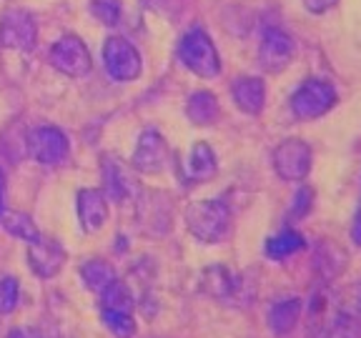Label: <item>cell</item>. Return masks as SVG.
Listing matches in <instances>:
<instances>
[{"mask_svg":"<svg viewBox=\"0 0 361 338\" xmlns=\"http://www.w3.org/2000/svg\"><path fill=\"white\" fill-rule=\"evenodd\" d=\"M301 3H304V8L309 13H314V15H322V13L331 11L338 0H301Z\"/></svg>","mask_w":361,"mask_h":338,"instance_id":"cell-28","label":"cell"},{"mask_svg":"<svg viewBox=\"0 0 361 338\" xmlns=\"http://www.w3.org/2000/svg\"><path fill=\"white\" fill-rule=\"evenodd\" d=\"M221 115V106L211 90H193L186 101V118L193 125H214Z\"/></svg>","mask_w":361,"mask_h":338,"instance_id":"cell-17","label":"cell"},{"mask_svg":"<svg viewBox=\"0 0 361 338\" xmlns=\"http://www.w3.org/2000/svg\"><path fill=\"white\" fill-rule=\"evenodd\" d=\"M6 213V175L0 170V215Z\"/></svg>","mask_w":361,"mask_h":338,"instance_id":"cell-31","label":"cell"},{"mask_svg":"<svg viewBox=\"0 0 361 338\" xmlns=\"http://www.w3.org/2000/svg\"><path fill=\"white\" fill-rule=\"evenodd\" d=\"M75 211H78V223L85 233L101 231L108 220V201L98 188H83L75 196Z\"/></svg>","mask_w":361,"mask_h":338,"instance_id":"cell-13","label":"cell"},{"mask_svg":"<svg viewBox=\"0 0 361 338\" xmlns=\"http://www.w3.org/2000/svg\"><path fill=\"white\" fill-rule=\"evenodd\" d=\"M28 265L38 278H56L66 265V248L51 238L38 236L28 243Z\"/></svg>","mask_w":361,"mask_h":338,"instance_id":"cell-11","label":"cell"},{"mask_svg":"<svg viewBox=\"0 0 361 338\" xmlns=\"http://www.w3.org/2000/svg\"><path fill=\"white\" fill-rule=\"evenodd\" d=\"M103 196L106 201L113 203H123L128 201L130 196V178L126 173V168L113 161V158H106L103 161Z\"/></svg>","mask_w":361,"mask_h":338,"instance_id":"cell-18","label":"cell"},{"mask_svg":"<svg viewBox=\"0 0 361 338\" xmlns=\"http://www.w3.org/2000/svg\"><path fill=\"white\" fill-rule=\"evenodd\" d=\"M293 56H296V43L286 30L271 25L261 35L259 45V65L266 73H281L291 65Z\"/></svg>","mask_w":361,"mask_h":338,"instance_id":"cell-8","label":"cell"},{"mask_svg":"<svg viewBox=\"0 0 361 338\" xmlns=\"http://www.w3.org/2000/svg\"><path fill=\"white\" fill-rule=\"evenodd\" d=\"M311 208H314V188L301 186L299 191H296V196H293L291 215H296V218H304V215H309Z\"/></svg>","mask_w":361,"mask_h":338,"instance_id":"cell-27","label":"cell"},{"mask_svg":"<svg viewBox=\"0 0 361 338\" xmlns=\"http://www.w3.org/2000/svg\"><path fill=\"white\" fill-rule=\"evenodd\" d=\"M231 98L246 115H259L266 106V83L256 75H238L231 83Z\"/></svg>","mask_w":361,"mask_h":338,"instance_id":"cell-14","label":"cell"},{"mask_svg":"<svg viewBox=\"0 0 361 338\" xmlns=\"http://www.w3.org/2000/svg\"><path fill=\"white\" fill-rule=\"evenodd\" d=\"M271 163H274V170H276V175L281 180H286V183H301L311 173L314 153H311L309 143L301 141V138H286V141L274 148Z\"/></svg>","mask_w":361,"mask_h":338,"instance_id":"cell-5","label":"cell"},{"mask_svg":"<svg viewBox=\"0 0 361 338\" xmlns=\"http://www.w3.org/2000/svg\"><path fill=\"white\" fill-rule=\"evenodd\" d=\"M18 299H20V288L16 278H0V313H13L18 308Z\"/></svg>","mask_w":361,"mask_h":338,"instance_id":"cell-25","label":"cell"},{"mask_svg":"<svg viewBox=\"0 0 361 338\" xmlns=\"http://www.w3.org/2000/svg\"><path fill=\"white\" fill-rule=\"evenodd\" d=\"M326 338H361V315L336 311L326 326Z\"/></svg>","mask_w":361,"mask_h":338,"instance_id":"cell-23","label":"cell"},{"mask_svg":"<svg viewBox=\"0 0 361 338\" xmlns=\"http://www.w3.org/2000/svg\"><path fill=\"white\" fill-rule=\"evenodd\" d=\"M351 241H354L356 246L361 248V208L356 211V215H354V223H351Z\"/></svg>","mask_w":361,"mask_h":338,"instance_id":"cell-29","label":"cell"},{"mask_svg":"<svg viewBox=\"0 0 361 338\" xmlns=\"http://www.w3.org/2000/svg\"><path fill=\"white\" fill-rule=\"evenodd\" d=\"M178 61L198 78H216L221 75V56L214 40L203 28H191L178 40Z\"/></svg>","mask_w":361,"mask_h":338,"instance_id":"cell-2","label":"cell"},{"mask_svg":"<svg viewBox=\"0 0 361 338\" xmlns=\"http://www.w3.org/2000/svg\"><path fill=\"white\" fill-rule=\"evenodd\" d=\"M301 313H304V301L299 296H288V299H281L271 306L269 315H266V323H269L274 336L281 338L296 331V326L301 321Z\"/></svg>","mask_w":361,"mask_h":338,"instance_id":"cell-15","label":"cell"},{"mask_svg":"<svg viewBox=\"0 0 361 338\" xmlns=\"http://www.w3.org/2000/svg\"><path fill=\"white\" fill-rule=\"evenodd\" d=\"M219 170V161H216V153L209 143H193V148L188 151L186 161L178 163V178L183 183H206L211 180Z\"/></svg>","mask_w":361,"mask_h":338,"instance_id":"cell-12","label":"cell"},{"mask_svg":"<svg viewBox=\"0 0 361 338\" xmlns=\"http://www.w3.org/2000/svg\"><path fill=\"white\" fill-rule=\"evenodd\" d=\"M90 13L103 23V25H116L121 20V3L118 0H93Z\"/></svg>","mask_w":361,"mask_h":338,"instance_id":"cell-26","label":"cell"},{"mask_svg":"<svg viewBox=\"0 0 361 338\" xmlns=\"http://www.w3.org/2000/svg\"><path fill=\"white\" fill-rule=\"evenodd\" d=\"M25 146L30 158L40 165H61L71 156L68 133L58 125H35L25 138Z\"/></svg>","mask_w":361,"mask_h":338,"instance_id":"cell-6","label":"cell"},{"mask_svg":"<svg viewBox=\"0 0 361 338\" xmlns=\"http://www.w3.org/2000/svg\"><path fill=\"white\" fill-rule=\"evenodd\" d=\"M338 101V93L331 80L326 78H306L304 83L296 85L291 93V113L299 120H316L326 115Z\"/></svg>","mask_w":361,"mask_h":338,"instance_id":"cell-3","label":"cell"},{"mask_svg":"<svg viewBox=\"0 0 361 338\" xmlns=\"http://www.w3.org/2000/svg\"><path fill=\"white\" fill-rule=\"evenodd\" d=\"M0 225H3L13 238H18V241L30 243L40 236L35 220L30 218L28 213H20V211H6V213L0 215Z\"/></svg>","mask_w":361,"mask_h":338,"instance_id":"cell-21","label":"cell"},{"mask_svg":"<svg viewBox=\"0 0 361 338\" xmlns=\"http://www.w3.org/2000/svg\"><path fill=\"white\" fill-rule=\"evenodd\" d=\"M183 220H186L188 233L201 243H224L231 238L233 231L231 211L219 198H203V201L188 203Z\"/></svg>","mask_w":361,"mask_h":338,"instance_id":"cell-1","label":"cell"},{"mask_svg":"<svg viewBox=\"0 0 361 338\" xmlns=\"http://www.w3.org/2000/svg\"><path fill=\"white\" fill-rule=\"evenodd\" d=\"M306 246V238L301 236L299 231H293V228H283V231L274 233V236L266 238V256H269L271 261H276V263H281V261L291 258V256H296L299 251H304Z\"/></svg>","mask_w":361,"mask_h":338,"instance_id":"cell-19","label":"cell"},{"mask_svg":"<svg viewBox=\"0 0 361 338\" xmlns=\"http://www.w3.org/2000/svg\"><path fill=\"white\" fill-rule=\"evenodd\" d=\"M241 278H236L226 265H209V268L201 273V291L211 299H233L238 296V288H241Z\"/></svg>","mask_w":361,"mask_h":338,"instance_id":"cell-16","label":"cell"},{"mask_svg":"<svg viewBox=\"0 0 361 338\" xmlns=\"http://www.w3.org/2000/svg\"><path fill=\"white\" fill-rule=\"evenodd\" d=\"M101 321L116 338H133L135 336L133 313H121V311H101Z\"/></svg>","mask_w":361,"mask_h":338,"instance_id":"cell-24","label":"cell"},{"mask_svg":"<svg viewBox=\"0 0 361 338\" xmlns=\"http://www.w3.org/2000/svg\"><path fill=\"white\" fill-rule=\"evenodd\" d=\"M80 278H83L85 288L93 293H103L111 283L118 281V273L113 268L108 261H101V258H90L80 265Z\"/></svg>","mask_w":361,"mask_h":338,"instance_id":"cell-20","label":"cell"},{"mask_svg":"<svg viewBox=\"0 0 361 338\" xmlns=\"http://www.w3.org/2000/svg\"><path fill=\"white\" fill-rule=\"evenodd\" d=\"M101 296V311H121V313H133V306H135V299L130 288L126 286L123 281H116L106 288Z\"/></svg>","mask_w":361,"mask_h":338,"instance_id":"cell-22","label":"cell"},{"mask_svg":"<svg viewBox=\"0 0 361 338\" xmlns=\"http://www.w3.org/2000/svg\"><path fill=\"white\" fill-rule=\"evenodd\" d=\"M356 308H359V313H361V286L356 288Z\"/></svg>","mask_w":361,"mask_h":338,"instance_id":"cell-32","label":"cell"},{"mask_svg":"<svg viewBox=\"0 0 361 338\" xmlns=\"http://www.w3.org/2000/svg\"><path fill=\"white\" fill-rule=\"evenodd\" d=\"M103 65H106V73L118 83H130V80L141 78L143 73L141 53L123 35L106 38V43H103Z\"/></svg>","mask_w":361,"mask_h":338,"instance_id":"cell-4","label":"cell"},{"mask_svg":"<svg viewBox=\"0 0 361 338\" xmlns=\"http://www.w3.org/2000/svg\"><path fill=\"white\" fill-rule=\"evenodd\" d=\"M51 65L68 78H80L90 73V53L78 35H63L51 48Z\"/></svg>","mask_w":361,"mask_h":338,"instance_id":"cell-9","label":"cell"},{"mask_svg":"<svg viewBox=\"0 0 361 338\" xmlns=\"http://www.w3.org/2000/svg\"><path fill=\"white\" fill-rule=\"evenodd\" d=\"M133 168L141 170L146 175L161 173L169 165V143H166L164 133H158L156 128H146L133 148Z\"/></svg>","mask_w":361,"mask_h":338,"instance_id":"cell-10","label":"cell"},{"mask_svg":"<svg viewBox=\"0 0 361 338\" xmlns=\"http://www.w3.org/2000/svg\"><path fill=\"white\" fill-rule=\"evenodd\" d=\"M6 338H40V333L33 331V328H13Z\"/></svg>","mask_w":361,"mask_h":338,"instance_id":"cell-30","label":"cell"},{"mask_svg":"<svg viewBox=\"0 0 361 338\" xmlns=\"http://www.w3.org/2000/svg\"><path fill=\"white\" fill-rule=\"evenodd\" d=\"M38 40V25L35 18L23 8H11L0 18V45L11 51L28 53L35 48Z\"/></svg>","mask_w":361,"mask_h":338,"instance_id":"cell-7","label":"cell"}]
</instances>
